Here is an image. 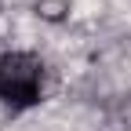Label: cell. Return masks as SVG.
I'll use <instances>...</instances> for the list:
<instances>
[{"label": "cell", "mask_w": 131, "mask_h": 131, "mask_svg": "<svg viewBox=\"0 0 131 131\" xmlns=\"http://www.w3.org/2000/svg\"><path fill=\"white\" fill-rule=\"evenodd\" d=\"M44 91V62L33 51H7L0 58V102L11 109H29Z\"/></svg>", "instance_id": "cell-1"}, {"label": "cell", "mask_w": 131, "mask_h": 131, "mask_svg": "<svg viewBox=\"0 0 131 131\" xmlns=\"http://www.w3.org/2000/svg\"><path fill=\"white\" fill-rule=\"evenodd\" d=\"M37 15L44 22H62L69 18V0H37Z\"/></svg>", "instance_id": "cell-2"}]
</instances>
